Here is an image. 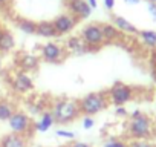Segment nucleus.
I'll use <instances>...</instances> for the list:
<instances>
[{
    "label": "nucleus",
    "mask_w": 156,
    "mask_h": 147,
    "mask_svg": "<svg viewBox=\"0 0 156 147\" xmlns=\"http://www.w3.org/2000/svg\"><path fill=\"white\" fill-rule=\"evenodd\" d=\"M49 110L54 115L55 124L60 126L70 124L76 118L81 117L80 107H78V100H72V98H55Z\"/></svg>",
    "instance_id": "nucleus-1"
},
{
    "label": "nucleus",
    "mask_w": 156,
    "mask_h": 147,
    "mask_svg": "<svg viewBox=\"0 0 156 147\" xmlns=\"http://www.w3.org/2000/svg\"><path fill=\"white\" fill-rule=\"evenodd\" d=\"M130 120L127 124V133L133 139H145L148 141L153 136V121L148 115L141 112L139 109H135L129 113Z\"/></svg>",
    "instance_id": "nucleus-2"
},
{
    "label": "nucleus",
    "mask_w": 156,
    "mask_h": 147,
    "mask_svg": "<svg viewBox=\"0 0 156 147\" xmlns=\"http://www.w3.org/2000/svg\"><path fill=\"white\" fill-rule=\"evenodd\" d=\"M109 104L110 103L107 98V92H104V91L89 92L83 98L78 100V107H80L81 115H87V117L98 115L100 112L106 110Z\"/></svg>",
    "instance_id": "nucleus-3"
},
{
    "label": "nucleus",
    "mask_w": 156,
    "mask_h": 147,
    "mask_svg": "<svg viewBox=\"0 0 156 147\" xmlns=\"http://www.w3.org/2000/svg\"><path fill=\"white\" fill-rule=\"evenodd\" d=\"M80 37L83 38V41L86 43L89 51H95L103 48V45H106L103 31H101V25L100 23H87L81 28L80 31Z\"/></svg>",
    "instance_id": "nucleus-4"
},
{
    "label": "nucleus",
    "mask_w": 156,
    "mask_h": 147,
    "mask_svg": "<svg viewBox=\"0 0 156 147\" xmlns=\"http://www.w3.org/2000/svg\"><path fill=\"white\" fill-rule=\"evenodd\" d=\"M135 97V89L126 83L116 81L110 86V89L107 91V98L109 103L116 106H126L127 103H130Z\"/></svg>",
    "instance_id": "nucleus-5"
},
{
    "label": "nucleus",
    "mask_w": 156,
    "mask_h": 147,
    "mask_svg": "<svg viewBox=\"0 0 156 147\" xmlns=\"http://www.w3.org/2000/svg\"><path fill=\"white\" fill-rule=\"evenodd\" d=\"M8 124H9V129H11L12 133L23 135L26 138L29 136L31 130H34L32 129L34 121H32L31 115L26 113V112H23V110H16L12 113V117L8 120Z\"/></svg>",
    "instance_id": "nucleus-6"
},
{
    "label": "nucleus",
    "mask_w": 156,
    "mask_h": 147,
    "mask_svg": "<svg viewBox=\"0 0 156 147\" xmlns=\"http://www.w3.org/2000/svg\"><path fill=\"white\" fill-rule=\"evenodd\" d=\"M67 52L64 49V46L55 43V41H46L44 45L40 46V58L46 63L55 64V63H61L66 58Z\"/></svg>",
    "instance_id": "nucleus-7"
},
{
    "label": "nucleus",
    "mask_w": 156,
    "mask_h": 147,
    "mask_svg": "<svg viewBox=\"0 0 156 147\" xmlns=\"http://www.w3.org/2000/svg\"><path fill=\"white\" fill-rule=\"evenodd\" d=\"M78 22L80 20H76L73 16H70L69 13H64V14H60L57 16L52 23H54V28H55V32H57V37H63V35H67L70 34L75 26L78 25Z\"/></svg>",
    "instance_id": "nucleus-8"
},
{
    "label": "nucleus",
    "mask_w": 156,
    "mask_h": 147,
    "mask_svg": "<svg viewBox=\"0 0 156 147\" xmlns=\"http://www.w3.org/2000/svg\"><path fill=\"white\" fill-rule=\"evenodd\" d=\"M11 88L17 94H28L34 91V80L25 70H17L11 78Z\"/></svg>",
    "instance_id": "nucleus-9"
},
{
    "label": "nucleus",
    "mask_w": 156,
    "mask_h": 147,
    "mask_svg": "<svg viewBox=\"0 0 156 147\" xmlns=\"http://www.w3.org/2000/svg\"><path fill=\"white\" fill-rule=\"evenodd\" d=\"M66 8L70 16H73L76 20H86L92 16V8L86 0H66Z\"/></svg>",
    "instance_id": "nucleus-10"
},
{
    "label": "nucleus",
    "mask_w": 156,
    "mask_h": 147,
    "mask_svg": "<svg viewBox=\"0 0 156 147\" xmlns=\"http://www.w3.org/2000/svg\"><path fill=\"white\" fill-rule=\"evenodd\" d=\"M64 49H66V52H69V54H72V55H83V54L90 52L80 35H69V37L66 38Z\"/></svg>",
    "instance_id": "nucleus-11"
},
{
    "label": "nucleus",
    "mask_w": 156,
    "mask_h": 147,
    "mask_svg": "<svg viewBox=\"0 0 156 147\" xmlns=\"http://www.w3.org/2000/svg\"><path fill=\"white\" fill-rule=\"evenodd\" d=\"M54 124H55V120H54L52 112H51L49 109H44V110L38 115V120L32 124V129H34V132H37V133H46V132H49V130L54 127Z\"/></svg>",
    "instance_id": "nucleus-12"
},
{
    "label": "nucleus",
    "mask_w": 156,
    "mask_h": 147,
    "mask_svg": "<svg viewBox=\"0 0 156 147\" xmlns=\"http://www.w3.org/2000/svg\"><path fill=\"white\" fill-rule=\"evenodd\" d=\"M112 23L115 25V28L121 32V34H129V35H136L138 34V28L129 20L126 19L124 16H119V14H115L112 17Z\"/></svg>",
    "instance_id": "nucleus-13"
},
{
    "label": "nucleus",
    "mask_w": 156,
    "mask_h": 147,
    "mask_svg": "<svg viewBox=\"0 0 156 147\" xmlns=\"http://www.w3.org/2000/svg\"><path fill=\"white\" fill-rule=\"evenodd\" d=\"M0 147H28V138L11 132L0 138Z\"/></svg>",
    "instance_id": "nucleus-14"
},
{
    "label": "nucleus",
    "mask_w": 156,
    "mask_h": 147,
    "mask_svg": "<svg viewBox=\"0 0 156 147\" xmlns=\"http://www.w3.org/2000/svg\"><path fill=\"white\" fill-rule=\"evenodd\" d=\"M35 35H38L41 38H46V40L55 38L57 32H55L52 20H41V22H38L37 23V29H35Z\"/></svg>",
    "instance_id": "nucleus-15"
},
{
    "label": "nucleus",
    "mask_w": 156,
    "mask_h": 147,
    "mask_svg": "<svg viewBox=\"0 0 156 147\" xmlns=\"http://www.w3.org/2000/svg\"><path fill=\"white\" fill-rule=\"evenodd\" d=\"M16 48V37L11 31L3 29L0 35V54H8Z\"/></svg>",
    "instance_id": "nucleus-16"
},
{
    "label": "nucleus",
    "mask_w": 156,
    "mask_h": 147,
    "mask_svg": "<svg viewBox=\"0 0 156 147\" xmlns=\"http://www.w3.org/2000/svg\"><path fill=\"white\" fill-rule=\"evenodd\" d=\"M100 25H101V31H103L106 43H113L122 38V34L115 28L113 23H100Z\"/></svg>",
    "instance_id": "nucleus-17"
},
{
    "label": "nucleus",
    "mask_w": 156,
    "mask_h": 147,
    "mask_svg": "<svg viewBox=\"0 0 156 147\" xmlns=\"http://www.w3.org/2000/svg\"><path fill=\"white\" fill-rule=\"evenodd\" d=\"M136 35L145 48L156 49V31L154 29H139Z\"/></svg>",
    "instance_id": "nucleus-18"
},
{
    "label": "nucleus",
    "mask_w": 156,
    "mask_h": 147,
    "mask_svg": "<svg viewBox=\"0 0 156 147\" xmlns=\"http://www.w3.org/2000/svg\"><path fill=\"white\" fill-rule=\"evenodd\" d=\"M16 25H17L19 31H22L23 34H26V35H35L37 22H34V20H31V19H23V17H20V19H17Z\"/></svg>",
    "instance_id": "nucleus-19"
},
{
    "label": "nucleus",
    "mask_w": 156,
    "mask_h": 147,
    "mask_svg": "<svg viewBox=\"0 0 156 147\" xmlns=\"http://www.w3.org/2000/svg\"><path fill=\"white\" fill-rule=\"evenodd\" d=\"M16 106L9 100H0V121H8L16 112Z\"/></svg>",
    "instance_id": "nucleus-20"
},
{
    "label": "nucleus",
    "mask_w": 156,
    "mask_h": 147,
    "mask_svg": "<svg viewBox=\"0 0 156 147\" xmlns=\"http://www.w3.org/2000/svg\"><path fill=\"white\" fill-rule=\"evenodd\" d=\"M20 66H22V70H34L37 66H38V57L32 55V54H26L20 58Z\"/></svg>",
    "instance_id": "nucleus-21"
},
{
    "label": "nucleus",
    "mask_w": 156,
    "mask_h": 147,
    "mask_svg": "<svg viewBox=\"0 0 156 147\" xmlns=\"http://www.w3.org/2000/svg\"><path fill=\"white\" fill-rule=\"evenodd\" d=\"M103 147H129V144L119 138H109L103 142Z\"/></svg>",
    "instance_id": "nucleus-22"
},
{
    "label": "nucleus",
    "mask_w": 156,
    "mask_h": 147,
    "mask_svg": "<svg viewBox=\"0 0 156 147\" xmlns=\"http://www.w3.org/2000/svg\"><path fill=\"white\" fill-rule=\"evenodd\" d=\"M81 126L84 130H90L95 127V118L94 117H87V115H83V120H81Z\"/></svg>",
    "instance_id": "nucleus-23"
},
{
    "label": "nucleus",
    "mask_w": 156,
    "mask_h": 147,
    "mask_svg": "<svg viewBox=\"0 0 156 147\" xmlns=\"http://www.w3.org/2000/svg\"><path fill=\"white\" fill-rule=\"evenodd\" d=\"M55 135L58 138H63V139H75V133L70 132V130H66V129H57L55 130Z\"/></svg>",
    "instance_id": "nucleus-24"
},
{
    "label": "nucleus",
    "mask_w": 156,
    "mask_h": 147,
    "mask_svg": "<svg viewBox=\"0 0 156 147\" xmlns=\"http://www.w3.org/2000/svg\"><path fill=\"white\" fill-rule=\"evenodd\" d=\"M129 147H153V145L145 139H133L132 142H129Z\"/></svg>",
    "instance_id": "nucleus-25"
},
{
    "label": "nucleus",
    "mask_w": 156,
    "mask_h": 147,
    "mask_svg": "<svg viewBox=\"0 0 156 147\" xmlns=\"http://www.w3.org/2000/svg\"><path fill=\"white\" fill-rule=\"evenodd\" d=\"M129 113H130V112H129L124 106H116V107H115V115L119 117V118H127Z\"/></svg>",
    "instance_id": "nucleus-26"
},
{
    "label": "nucleus",
    "mask_w": 156,
    "mask_h": 147,
    "mask_svg": "<svg viewBox=\"0 0 156 147\" xmlns=\"http://www.w3.org/2000/svg\"><path fill=\"white\" fill-rule=\"evenodd\" d=\"M147 13H148V16L156 22V3L148 2V3H147Z\"/></svg>",
    "instance_id": "nucleus-27"
},
{
    "label": "nucleus",
    "mask_w": 156,
    "mask_h": 147,
    "mask_svg": "<svg viewBox=\"0 0 156 147\" xmlns=\"http://www.w3.org/2000/svg\"><path fill=\"white\" fill-rule=\"evenodd\" d=\"M103 5L107 11H113L115 5H116V0H103Z\"/></svg>",
    "instance_id": "nucleus-28"
},
{
    "label": "nucleus",
    "mask_w": 156,
    "mask_h": 147,
    "mask_svg": "<svg viewBox=\"0 0 156 147\" xmlns=\"http://www.w3.org/2000/svg\"><path fill=\"white\" fill-rule=\"evenodd\" d=\"M151 75H153V80L156 83V52L151 54Z\"/></svg>",
    "instance_id": "nucleus-29"
},
{
    "label": "nucleus",
    "mask_w": 156,
    "mask_h": 147,
    "mask_svg": "<svg viewBox=\"0 0 156 147\" xmlns=\"http://www.w3.org/2000/svg\"><path fill=\"white\" fill-rule=\"evenodd\" d=\"M69 147H92L89 142H84V141H73Z\"/></svg>",
    "instance_id": "nucleus-30"
},
{
    "label": "nucleus",
    "mask_w": 156,
    "mask_h": 147,
    "mask_svg": "<svg viewBox=\"0 0 156 147\" xmlns=\"http://www.w3.org/2000/svg\"><path fill=\"white\" fill-rule=\"evenodd\" d=\"M141 2H142V0H124V3L129 5V6H136V5H139Z\"/></svg>",
    "instance_id": "nucleus-31"
},
{
    "label": "nucleus",
    "mask_w": 156,
    "mask_h": 147,
    "mask_svg": "<svg viewBox=\"0 0 156 147\" xmlns=\"http://www.w3.org/2000/svg\"><path fill=\"white\" fill-rule=\"evenodd\" d=\"M86 2L89 3V6H90L92 9H97V8H98V0H86Z\"/></svg>",
    "instance_id": "nucleus-32"
},
{
    "label": "nucleus",
    "mask_w": 156,
    "mask_h": 147,
    "mask_svg": "<svg viewBox=\"0 0 156 147\" xmlns=\"http://www.w3.org/2000/svg\"><path fill=\"white\" fill-rule=\"evenodd\" d=\"M9 2H11V0H0V8L8 6V5H9Z\"/></svg>",
    "instance_id": "nucleus-33"
},
{
    "label": "nucleus",
    "mask_w": 156,
    "mask_h": 147,
    "mask_svg": "<svg viewBox=\"0 0 156 147\" xmlns=\"http://www.w3.org/2000/svg\"><path fill=\"white\" fill-rule=\"evenodd\" d=\"M0 67H2V54H0Z\"/></svg>",
    "instance_id": "nucleus-34"
},
{
    "label": "nucleus",
    "mask_w": 156,
    "mask_h": 147,
    "mask_svg": "<svg viewBox=\"0 0 156 147\" xmlns=\"http://www.w3.org/2000/svg\"><path fill=\"white\" fill-rule=\"evenodd\" d=\"M147 2H151V3H156V0H147Z\"/></svg>",
    "instance_id": "nucleus-35"
},
{
    "label": "nucleus",
    "mask_w": 156,
    "mask_h": 147,
    "mask_svg": "<svg viewBox=\"0 0 156 147\" xmlns=\"http://www.w3.org/2000/svg\"><path fill=\"white\" fill-rule=\"evenodd\" d=\"M2 32H3V28H2V26H0V35H2Z\"/></svg>",
    "instance_id": "nucleus-36"
}]
</instances>
